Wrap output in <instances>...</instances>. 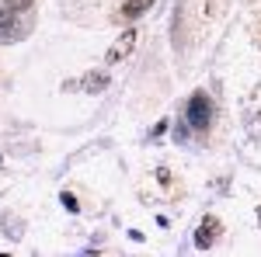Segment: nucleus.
<instances>
[{
    "label": "nucleus",
    "instance_id": "f257e3e1",
    "mask_svg": "<svg viewBox=\"0 0 261 257\" xmlns=\"http://www.w3.org/2000/svg\"><path fill=\"white\" fill-rule=\"evenodd\" d=\"M32 28V0H4L0 11V42H18Z\"/></svg>",
    "mask_w": 261,
    "mask_h": 257
},
{
    "label": "nucleus",
    "instance_id": "f03ea898",
    "mask_svg": "<svg viewBox=\"0 0 261 257\" xmlns=\"http://www.w3.org/2000/svg\"><path fill=\"white\" fill-rule=\"evenodd\" d=\"M209 122H213V101L205 94H192V101H188V125L202 132V129H209Z\"/></svg>",
    "mask_w": 261,
    "mask_h": 257
},
{
    "label": "nucleus",
    "instance_id": "7ed1b4c3",
    "mask_svg": "<svg viewBox=\"0 0 261 257\" xmlns=\"http://www.w3.org/2000/svg\"><path fill=\"white\" fill-rule=\"evenodd\" d=\"M216 233H220V219H213V216L202 219V226L195 230V247H202V250H205V247H213Z\"/></svg>",
    "mask_w": 261,
    "mask_h": 257
},
{
    "label": "nucleus",
    "instance_id": "20e7f679",
    "mask_svg": "<svg viewBox=\"0 0 261 257\" xmlns=\"http://www.w3.org/2000/svg\"><path fill=\"white\" fill-rule=\"evenodd\" d=\"M133 42H136V32H125V35L119 39V45H115V49L108 52V63H119L122 56H125V52L133 49Z\"/></svg>",
    "mask_w": 261,
    "mask_h": 257
},
{
    "label": "nucleus",
    "instance_id": "39448f33",
    "mask_svg": "<svg viewBox=\"0 0 261 257\" xmlns=\"http://www.w3.org/2000/svg\"><path fill=\"white\" fill-rule=\"evenodd\" d=\"M105 87H108V77H105V73H87V77H84V91H87V94H101Z\"/></svg>",
    "mask_w": 261,
    "mask_h": 257
},
{
    "label": "nucleus",
    "instance_id": "423d86ee",
    "mask_svg": "<svg viewBox=\"0 0 261 257\" xmlns=\"http://www.w3.org/2000/svg\"><path fill=\"white\" fill-rule=\"evenodd\" d=\"M150 4H153V0H129V4H125V7H122V18H140L143 11H146V7H150Z\"/></svg>",
    "mask_w": 261,
    "mask_h": 257
},
{
    "label": "nucleus",
    "instance_id": "0eeeda50",
    "mask_svg": "<svg viewBox=\"0 0 261 257\" xmlns=\"http://www.w3.org/2000/svg\"><path fill=\"white\" fill-rule=\"evenodd\" d=\"M63 205H66L70 212H77V209H81V205H77V198H73V195H63Z\"/></svg>",
    "mask_w": 261,
    "mask_h": 257
},
{
    "label": "nucleus",
    "instance_id": "6e6552de",
    "mask_svg": "<svg viewBox=\"0 0 261 257\" xmlns=\"http://www.w3.org/2000/svg\"><path fill=\"white\" fill-rule=\"evenodd\" d=\"M258 219H261V209H258Z\"/></svg>",
    "mask_w": 261,
    "mask_h": 257
}]
</instances>
